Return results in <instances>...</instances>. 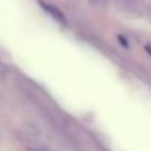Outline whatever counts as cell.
<instances>
[{"instance_id": "cell-1", "label": "cell", "mask_w": 151, "mask_h": 151, "mask_svg": "<svg viewBox=\"0 0 151 151\" xmlns=\"http://www.w3.org/2000/svg\"><path fill=\"white\" fill-rule=\"evenodd\" d=\"M41 7H42L44 10H46L47 13H49L50 17L54 18V20H57L59 23H65V17L62 15V12H60L59 8H55L54 5H49V4H46V2H41Z\"/></svg>"}, {"instance_id": "cell-2", "label": "cell", "mask_w": 151, "mask_h": 151, "mask_svg": "<svg viewBox=\"0 0 151 151\" xmlns=\"http://www.w3.org/2000/svg\"><path fill=\"white\" fill-rule=\"evenodd\" d=\"M23 132L28 135L29 138H33V140H36V138H41V130L39 127H37L36 124H33V122H24L23 124Z\"/></svg>"}, {"instance_id": "cell-3", "label": "cell", "mask_w": 151, "mask_h": 151, "mask_svg": "<svg viewBox=\"0 0 151 151\" xmlns=\"http://www.w3.org/2000/svg\"><path fill=\"white\" fill-rule=\"evenodd\" d=\"M89 4L94 5V7H99V8H106L109 5L107 0H89Z\"/></svg>"}, {"instance_id": "cell-4", "label": "cell", "mask_w": 151, "mask_h": 151, "mask_svg": "<svg viewBox=\"0 0 151 151\" xmlns=\"http://www.w3.org/2000/svg\"><path fill=\"white\" fill-rule=\"evenodd\" d=\"M145 49H146V52H148V54H150V55H151V42H150V44H148V46H146V47H145Z\"/></svg>"}, {"instance_id": "cell-5", "label": "cell", "mask_w": 151, "mask_h": 151, "mask_svg": "<svg viewBox=\"0 0 151 151\" xmlns=\"http://www.w3.org/2000/svg\"><path fill=\"white\" fill-rule=\"evenodd\" d=\"M31 151H49V150H44V148H36V150H31Z\"/></svg>"}]
</instances>
